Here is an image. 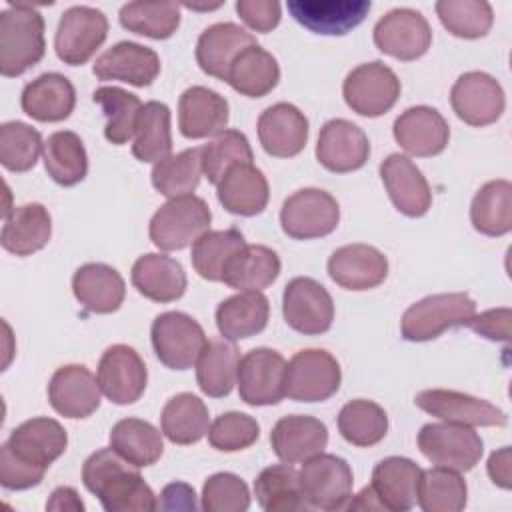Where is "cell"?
I'll list each match as a JSON object with an SVG mask.
<instances>
[{"label": "cell", "instance_id": "obj_12", "mask_svg": "<svg viewBox=\"0 0 512 512\" xmlns=\"http://www.w3.org/2000/svg\"><path fill=\"white\" fill-rule=\"evenodd\" d=\"M282 316L294 332L318 336L328 332L334 322V300L314 278L296 276L284 286Z\"/></svg>", "mask_w": 512, "mask_h": 512}, {"label": "cell", "instance_id": "obj_38", "mask_svg": "<svg viewBox=\"0 0 512 512\" xmlns=\"http://www.w3.org/2000/svg\"><path fill=\"white\" fill-rule=\"evenodd\" d=\"M208 428V408L192 392H180L172 396L162 408L160 430L172 444H196L208 434Z\"/></svg>", "mask_w": 512, "mask_h": 512}, {"label": "cell", "instance_id": "obj_6", "mask_svg": "<svg viewBox=\"0 0 512 512\" xmlns=\"http://www.w3.org/2000/svg\"><path fill=\"white\" fill-rule=\"evenodd\" d=\"M300 490L308 508L344 510L352 498L354 476L350 464L336 454H316L298 470Z\"/></svg>", "mask_w": 512, "mask_h": 512}, {"label": "cell", "instance_id": "obj_47", "mask_svg": "<svg viewBox=\"0 0 512 512\" xmlns=\"http://www.w3.org/2000/svg\"><path fill=\"white\" fill-rule=\"evenodd\" d=\"M202 174V150L188 148L156 162L150 178L152 186L162 196L172 200L190 196L198 188Z\"/></svg>", "mask_w": 512, "mask_h": 512}, {"label": "cell", "instance_id": "obj_30", "mask_svg": "<svg viewBox=\"0 0 512 512\" xmlns=\"http://www.w3.org/2000/svg\"><path fill=\"white\" fill-rule=\"evenodd\" d=\"M328 444V428L322 420L306 414H292L280 418L270 432V446L274 454L288 464L304 462Z\"/></svg>", "mask_w": 512, "mask_h": 512}, {"label": "cell", "instance_id": "obj_26", "mask_svg": "<svg viewBox=\"0 0 512 512\" xmlns=\"http://www.w3.org/2000/svg\"><path fill=\"white\" fill-rule=\"evenodd\" d=\"M230 118L228 100L206 86H190L178 100V128L188 140L218 136Z\"/></svg>", "mask_w": 512, "mask_h": 512}, {"label": "cell", "instance_id": "obj_1", "mask_svg": "<svg viewBox=\"0 0 512 512\" xmlns=\"http://www.w3.org/2000/svg\"><path fill=\"white\" fill-rule=\"evenodd\" d=\"M140 468L122 458L112 446L92 452L82 464V482L106 512H150L158 498Z\"/></svg>", "mask_w": 512, "mask_h": 512}, {"label": "cell", "instance_id": "obj_3", "mask_svg": "<svg viewBox=\"0 0 512 512\" xmlns=\"http://www.w3.org/2000/svg\"><path fill=\"white\" fill-rule=\"evenodd\" d=\"M474 314L476 302L466 292L432 294L406 308L400 332L408 342H428L450 328L466 326Z\"/></svg>", "mask_w": 512, "mask_h": 512}, {"label": "cell", "instance_id": "obj_21", "mask_svg": "<svg viewBox=\"0 0 512 512\" xmlns=\"http://www.w3.org/2000/svg\"><path fill=\"white\" fill-rule=\"evenodd\" d=\"M392 134L398 146L410 156L430 158L446 150L450 126L436 108L412 106L394 120Z\"/></svg>", "mask_w": 512, "mask_h": 512}, {"label": "cell", "instance_id": "obj_24", "mask_svg": "<svg viewBox=\"0 0 512 512\" xmlns=\"http://www.w3.org/2000/svg\"><path fill=\"white\" fill-rule=\"evenodd\" d=\"M92 72L98 80H118L136 88L150 86L160 74V56L138 42H118L102 52Z\"/></svg>", "mask_w": 512, "mask_h": 512}, {"label": "cell", "instance_id": "obj_49", "mask_svg": "<svg viewBox=\"0 0 512 512\" xmlns=\"http://www.w3.org/2000/svg\"><path fill=\"white\" fill-rule=\"evenodd\" d=\"M466 500L468 486L460 472L442 466L422 470L416 502L424 512H460Z\"/></svg>", "mask_w": 512, "mask_h": 512}, {"label": "cell", "instance_id": "obj_62", "mask_svg": "<svg viewBox=\"0 0 512 512\" xmlns=\"http://www.w3.org/2000/svg\"><path fill=\"white\" fill-rule=\"evenodd\" d=\"M84 502L80 500L78 492L70 486H58L48 502H46V510H56V512H62V510H72V512H84Z\"/></svg>", "mask_w": 512, "mask_h": 512}, {"label": "cell", "instance_id": "obj_27", "mask_svg": "<svg viewBox=\"0 0 512 512\" xmlns=\"http://www.w3.org/2000/svg\"><path fill=\"white\" fill-rule=\"evenodd\" d=\"M6 444L24 462L48 470V466L66 452L68 434L58 420L38 416L16 426Z\"/></svg>", "mask_w": 512, "mask_h": 512}, {"label": "cell", "instance_id": "obj_14", "mask_svg": "<svg viewBox=\"0 0 512 512\" xmlns=\"http://www.w3.org/2000/svg\"><path fill=\"white\" fill-rule=\"evenodd\" d=\"M450 104L462 122L482 128L500 120L506 108V94L494 76L472 70L452 84Z\"/></svg>", "mask_w": 512, "mask_h": 512}, {"label": "cell", "instance_id": "obj_8", "mask_svg": "<svg viewBox=\"0 0 512 512\" xmlns=\"http://www.w3.org/2000/svg\"><path fill=\"white\" fill-rule=\"evenodd\" d=\"M150 340L156 358L170 370L192 368L208 344L204 328L178 310L162 312L154 318Z\"/></svg>", "mask_w": 512, "mask_h": 512}, {"label": "cell", "instance_id": "obj_37", "mask_svg": "<svg viewBox=\"0 0 512 512\" xmlns=\"http://www.w3.org/2000/svg\"><path fill=\"white\" fill-rule=\"evenodd\" d=\"M278 254L262 244H244L224 266L222 282L238 292H262L280 276Z\"/></svg>", "mask_w": 512, "mask_h": 512}, {"label": "cell", "instance_id": "obj_53", "mask_svg": "<svg viewBox=\"0 0 512 512\" xmlns=\"http://www.w3.org/2000/svg\"><path fill=\"white\" fill-rule=\"evenodd\" d=\"M44 150L42 136L26 122H4L0 126V162L10 172H28Z\"/></svg>", "mask_w": 512, "mask_h": 512}, {"label": "cell", "instance_id": "obj_52", "mask_svg": "<svg viewBox=\"0 0 512 512\" xmlns=\"http://www.w3.org/2000/svg\"><path fill=\"white\" fill-rule=\"evenodd\" d=\"M434 10L442 26L464 40L486 36L494 24V10L486 0H438Z\"/></svg>", "mask_w": 512, "mask_h": 512}, {"label": "cell", "instance_id": "obj_50", "mask_svg": "<svg viewBox=\"0 0 512 512\" xmlns=\"http://www.w3.org/2000/svg\"><path fill=\"white\" fill-rule=\"evenodd\" d=\"M122 28L152 40L170 38L180 26V4L176 2H128L120 8Z\"/></svg>", "mask_w": 512, "mask_h": 512}, {"label": "cell", "instance_id": "obj_40", "mask_svg": "<svg viewBox=\"0 0 512 512\" xmlns=\"http://www.w3.org/2000/svg\"><path fill=\"white\" fill-rule=\"evenodd\" d=\"M238 364L240 352L234 342L226 338L208 340L196 362L198 388L210 398L228 396L238 378Z\"/></svg>", "mask_w": 512, "mask_h": 512}, {"label": "cell", "instance_id": "obj_45", "mask_svg": "<svg viewBox=\"0 0 512 512\" xmlns=\"http://www.w3.org/2000/svg\"><path fill=\"white\" fill-rule=\"evenodd\" d=\"M172 152L170 108L164 102L150 100L142 104L136 132L132 138V154L140 162H160Z\"/></svg>", "mask_w": 512, "mask_h": 512}, {"label": "cell", "instance_id": "obj_54", "mask_svg": "<svg viewBox=\"0 0 512 512\" xmlns=\"http://www.w3.org/2000/svg\"><path fill=\"white\" fill-rule=\"evenodd\" d=\"M202 172L210 184H218L228 168L252 162L254 154L248 138L240 130H224L202 148Z\"/></svg>", "mask_w": 512, "mask_h": 512}, {"label": "cell", "instance_id": "obj_28", "mask_svg": "<svg viewBox=\"0 0 512 512\" xmlns=\"http://www.w3.org/2000/svg\"><path fill=\"white\" fill-rule=\"evenodd\" d=\"M422 468L404 456H388L372 470L368 484L382 510L406 512L416 504Z\"/></svg>", "mask_w": 512, "mask_h": 512}, {"label": "cell", "instance_id": "obj_17", "mask_svg": "<svg viewBox=\"0 0 512 512\" xmlns=\"http://www.w3.org/2000/svg\"><path fill=\"white\" fill-rule=\"evenodd\" d=\"M414 404L430 416L444 422L464 426H506L508 416L504 410L484 398L446 388H428L416 394Z\"/></svg>", "mask_w": 512, "mask_h": 512}, {"label": "cell", "instance_id": "obj_9", "mask_svg": "<svg viewBox=\"0 0 512 512\" xmlns=\"http://www.w3.org/2000/svg\"><path fill=\"white\" fill-rule=\"evenodd\" d=\"M396 72L380 60L360 64L348 72L342 94L348 108L366 118H378L394 108L400 98Z\"/></svg>", "mask_w": 512, "mask_h": 512}, {"label": "cell", "instance_id": "obj_42", "mask_svg": "<svg viewBox=\"0 0 512 512\" xmlns=\"http://www.w3.org/2000/svg\"><path fill=\"white\" fill-rule=\"evenodd\" d=\"M470 222L484 236H504L512 230V184L504 178L490 180L474 194Z\"/></svg>", "mask_w": 512, "mask_h": 512}, {"label": "cell", "instance_id": "obj_7", "mask_svg": "<svg viewBox=\"0 0 512 512\" xmlns=\"http://www.w3.org/2000/svg\"><path fill=\"white\" fill-rule=\"evenodd\" d=\"M420 452L434 464L456 472L472 470L482 454L484 442L472 426L454 422H430L418 432Z\"/></svg>", "mask_w": 512, "mask_h": 512}, {"label": "cell", "instance_id": "obj_19", "mask_svg": "<svg viewBox=\"0 0 512 512\" xmlns=\"http://www.w3.org/2000/svg\"><path fill=\"white\" fill-rule=\"evenodd\" d=\"M370 156L368 136L350 120H328L318 134L316 160L334 174L360 170Z\"/></svg>", "mask_w": 512, "mask_h": 512}, {"label": "cell", "instance_id": "obj_61", "mask_svg": "<svg viewBox=\"0 0 512 512\" xmlns=\"http://www.w3.org/2000/svg\"><path fill=\"white\" fill-rule=\"evenodd\" d=\"M486 470H488L490 480L496 486L508 490L512 486V450H510V446H502L500 450H494L488 458Z\"/></svg>", "mask_w": 512, "mask_h": 512}, {"label": "cell", "instance_id": "obj_34", "mask_svg": "<svg viewBox=\"0 0 512 512\" xmlns=\"http://www.w3.org/2000/svg\"><path fill=\"white\" fill-rule=\"evenodd\" d=\"M20 106L32 120L62 122L76 106V90L64 74L46 72L24 86Z\"/></svg>", "mask_w": 512, "mask_h": 512}, {"label": "cell", "instance_id": "obj_60", "mask_svg": "<svg viewBox=\"0 0 512 512\" xmlns=\"http://www.w3.org/2000/svg\"><path fill=\"white\" fill-rule=\"evenodd\" d=\"M160 510H196V492L186 482H170L162 488L158 498Z\"/></svg>", "mask_w": 512, "mask_h": 512}, {"label": "cell", "instance_id": "obj_43", "mask_svg": "<svg viewBox=\"0 0 512 512\" xmlns=\"http://www.w3.org/2000/svg\"><path fill=\"white\" fill-rule=\"evenodd\" d=\"M162 432L140 418H122L110 430V446L138 468L152 466L164 452Z\"/></svg>", "mask_w": 512, "mask_h": 512}, {"label": "cell", "instance_id": "obj_56", "mask_svg": "<svg viewBox=\"0 0 512 512\" xmlns=\"http://www.w3.org/2000/svg\"><path fill=\"white\" fill-rule=\"evenodd\" d=\"M200 506L206 512H244L250 506V490L240 476L216 472L202 486Z\"/></svg>", "mask_w": 512, "mask_h": 512}, {"label": "cell", "instance_id": "obj_4", "mask_svg": "<svg viewBox=\"0 0 512 512\" xmlns=\"http://www.w3.org/2000/svg\"><path fill=\"white\" fill-rule=\"evenodd\" d=\"M210 222L212 212L206 200L190 194L164 202L150 218L148 234L156 248L174 252L194 244L210 230Z\"/></svg>", "mask_w": 512, "mask_h": 512}, {"label": "cell", "instance_id": "obj_15", "mask_svg": "<svg viewBox=\"0 0 512 512\" xmlns=\"http://www.w3.org/2000/svg\"><path fill=\"white\" fill-rule=\"evenodd\" d=\"M96 378L102 394L112 404L126 406L134 404L144 394L148 370L132 346L112 344L100 356Z\"/></svg>", "mask_w": 512, "mask_h": 512}, {"label": "cell", "instance_id": "obj_16", "mask_svg": "<svg viewBox=\"0 0 512 512\" xmlns=\"http://www.w3.org/2000/svg\"><path fill=\"white\" fill-rule=\"evenodd\" d=\"M286 360L272 348H254L240 358L238 394L248 406H274L284 398Z\"/></svg>", "mask_w": 512, "mask_h": 512}, {"label": "cell", "instance_id": "obj_18", "mask_svg": "<svg viewBox=\"0 0 512 512\" xmlns=\"http://www.w3.org/2000/svg\"><path fill=\"white\" fill-rule=\"evenodd\" d=\"M290 16L306 30L322 36H344L364 22L370 0H288Z\"/></svg>", "mask_w": 512, "mask_h": 512}, {"label": "cell", "instance_id": "obj_46", "mask_svg": "<svg viewBox=\"0 0 512 512\" xmlns=\"http://www.w3.org/2000/svg\"><path fill=\"white\" fill-rule=\"evenodd\" d=\"M92 100L106 116L104 136L110 144L122 146L134 138L138 114L142 110V102L136 94L120 86H100L94 90Z\"/></svg>", "mask_w": 512, "mask_h": 512}, {"label": "cell", "instance_id": "obj_20", "mask_svg": "<svg viewBox=\"0 0 512 512\" xmlns=\"http://www.w3.org/2000/svg\"><path fill=\"white\" fill-rule=\"evenodd\" d=\"M102 400L98 378L82 364L60 366L48 382V402L64 418H88Z\"/></svg>", "mask_w": 512, "mask_h": 512}, {"label": "cell", "instance_id": "obj_25", "mask_svg": "<svg viewBox=\"0 0 512 512\" xmlns=\"http://www.w3.org/2000/svg\"><path fill=\"white\" fill-rule=\"evenodd\" d=\"M258 140L274 158L298 156L308 142V118L290 102L268 106L258 118Z\"/></svg>", "mask_w": 512, "mask_h": 512}, {"label": "cell", "instance_id": "obj_13", "mask_svg": "<svg viewBox=\"0 0 512 512\" xmlns=\"http://www.w3.org/2000/svg\"><path fill=\"white\" fill-rule=\"evenodd\" d=\"M372 38L380 52L396 60L410 62L428 52L432 44V28L422 12L412 8H394L376 22Z\"/></svg>", "mask_w": 512, "mask_h": 512}, {"label": "cell", "instance_id": "obj_55", "mask_svg": "<svg viewBox=\"0 0 512 512\" xmlns=\"http://www.w3.org/2000/svg\"><path fill=\"white\" fill-rule=\"evenodd\" d=\"M260 438L256 418L244 412H224L208 428V442L218 452H238L250 448Z\"/></svg>", "mask_w": 512, "mask_h": 512}, {"label": "cell", "instance_id": "obj_58", "mask_svg": "<svg viewBox=\"0 0 512 512\" xmlns=\"http://www.w3.org/2000/svg\"><path fill=\"white\" fill-rule=\"evenodd\" d=\"M236 12L240 20L254 32H272L282 18V6L276 0H238Z\"/></svg>", "mask_w": 512, "mask_h": 512}, {"label": "cell", "instance_id": "obj_36", "mask_svg": "<svg viewBox=\"0 0 512 512\" xmlns=\"http://www.w3.org/2000/svg\"><path fill=\"white\" fill-rule=\"evenodd\" d=\"M270 302L258 290H244L216 308V328L222 338L230 342L246 340L260 334L268 326Z\"/></svg>", "mask_w": 512, "mask_h": 512}, {"label": "cell", "instance_id": "obj_44", "mask_svg": "<svg viewBox=\"0 0 512 512\" xmlns=\"http://www.w3.org/2000/svg\"><path fill=\"white\" fill-rule=\"evenodd\" d=\"M254 496L266 512L310 510L300 490L298 470L288 462L264 468L254 480Z\"/></svg>", "mask_w": 512, "mask_h": 512}, {"label": "cell", "instance_id": "obj_11", "mask_svg": "<svg viewBox=\"0 0 512 512\" xmlns=\"http://www.w3.org/2000/svg\"><path fill=\"white\" fill-rule=\"evenodd\" d=\"M108 36V18L102 10L92 6H70L62 12L54 50L68 66L86 64Z\"/></svg>", "mask_w": 512, "mask_h": 512}, {"label": "cell", "instance_id": "obj_31", "mask_svg": "<svg viewBox=\"0 0 512 512\" xmlns=\"http://www.w3.org/2000/svg\"><path fill=\"white\" fill-rule=\"evenodd\" d=\"M130 280L144 298L160 304H168L182 298L188 286V278L182 264L168 254L156 252L142 254L134 262Z\"/></svg>", "mask_w": 512, "mask_h": 512}, {"label": "cell", "instance_id": "obj_59", "mask_svg": "<svg viewBox=\"0 0 512 512\" xmlns=\"http://www.w3.org/2000/svg\"><path fill=\"white\" fill-rule=\"evenodd\" d=\"M510 322H512V310L504 306V308H490L480 314H474L466 326L486 340L508 342Z\"/></svg>", "mask_w": 512, "mask_h": 512}, {"label": "cell", "instance_id": "obj_5", "mask_svg": "<svg viewBox=\"0 0 512 512\" xmlns=\"http://www.w3.org/2000/svg\"><path fill=\"white\" fill-rule=\"evenodd\" d=\"M342 382L338 360L322 348H306L286 362L284 396L294 402H324Z\"/></svg>", "mask_w": 512, "mask_h": 512}, {"label": "cell", "instance_id": "obj_23", "mask_svg": "<svg viewBox=\"0 0 512 512\" xmlns=\"http://www.w3.org/2000/svg\"><path fill=\"white\" fill-rule=\"evenodd\" d=\"M380 178L398 212L408 218L424 216L432 206V190L420 168L404 154H390L380 164Z\"/></svg>", "mask_w": 512, "mask_h": 512}, {"label": "cell", "instance_id": "obj_29", "mask_svg": "<svg viewBox=\"0 0 512 512\" xmlns=\"http://www.w3.org/2000/svg\"><path fill=\"white\" fill-rule=\"evenodd\" d=\"M254 44L256 36L240 24L216 22L198 36L196 62L204 74L226 82L234 58Z\"/></svg>", "mask_w": 512, "mask_h": 512}, {"label": "cell", "instance_id": "obj_2", "mask_svg": "<svg viewBox=\"0 0 512 512\" xmlns=\"http://www.w3.org/2000/svg\"><path fill=\"white\" fill-rule=\"evenodd\" d=\"M44 52L42 14L30 4L8 2V8L0 12V74L22 76L44 58Z\"/></svg>", "mask_w": 512, "mask_h": 512}, {"label": "cell", "instance_id": "obj_22", "mask_svg": "<svg viewBox=\"0 0 512 512\" xmlns=\"http://www.w3.org/2000/svg\"><path fill=\"white\" fill-rule=\"evenodd\" d=\"M328 276L340 288L362 292L380 286L388 276L386 256L370 244H346L328 258Z\"/></svg>", "mask_w": 512, "mask_h": 512}, {"label": "cell", "instance_id": "obj_39", "mask_svg": "<svg viewBox=\"0 0 512 512\" xmlns=\"http://www.w3.org/2000/svg\"><path fill=\"white\" fill-rule=\"evenodd\" d=\"M280 80V66L276 58L260 44L242 50L226 76V82L242 96L262 98L270 94Z\"/></svg>", "mask_w": 512, "mask_h": 512}, {"label": "cell", "instance_id": "obj_57", "mask_svg": "<svg viewBox=\"0 0 512 512\" xmlns=\"http://www.w3.org/2000/svg\"><path fill=\"white\" fill-rule=\"evenodd\" d=\"M46 468L32 466L18 458L8 444L0 446V484L6 490H28L42 482Z\"/></svg>", "mask_w": 512, "mask_h": 512}, {"label": "cell", "instance_id": "obj_51", "mask_svg": "<svg viewBox=\"0 0 512 512\" xmlns=\"http://www.w3.org/2000/svg\"><path fill=\"white\" fill-rule=\"evenodd\" d=\"M246 244L244 234L238 228L208 230L192 244V266L200 278L210 282H222L226 262Z\"/></svg>", "mask_w": 512, "mask_h": 512}, {"label": "cell", "instance_id": "obj_10", "mask_svg": "<svg viewBox=\"0 0 512 512\" xmlns=\"http://www.w3.org/2000/svg\"><path fill=\"white\" fill-rule=\"evenodd\" d=\"M340 222L336 198L320 188H302L290 194L280 210V226L294 240H314L332 234Z\"/></svg>", "mask_w": 512, "mask_h": 512}, {"label": "cell", "instance_id": "obj_35", "mask_svg": "<svg viewBox=\"0 0 512 512\" xmlns=\"http://www.w3.org/2000/svg\"><path fill=\"white\" fill-rule=\"evenodd\" d=\"M52 236V218L38 202L14 206L6 216L0 232V244L14 256H32L42 250Z\"/></svg>", "mask_w": 512, "mask_h": 512}, {"label": "cell", "instance_id": "obj_41", "mask_svg": "<svg viewBox=\"0 0 512 512\" xmlns=\"http://www.w3.org/2000/svg\"><path fill=\"white\" fill-rule=\"evenodd\" d=\"M48 176L60 186H76L88 174V154L82 138L72 130L52 132L42 150Z\"/></svg>", "mask_w": 512, "mask_h": 512}, {"label": "cell", "instance_id": "obj_33", "mask_svg": "<svg viewBox=\"0 0 512 512\" xmlns=\"http://www.w3.org/2000/svg\"><path fill=\"white\" fill-rule=\"evenodd\" d=\"M72 292L88 312L112 314L124 302L126 284L116 268L104 262H88L74 272Z\"/></svg>", "mask_w": 512, "mask_h": 512}, {"label": "cell", "instance_id": "obj_32", "mask_svg": "<svg viewBox=\"0 0 512 512\" xmlns=\"http://www.w3.org/2000/svg\"><path fill=\"white\" fill-rule=\"evenodd\" d=\"M216 196L226 212L236 216H256L264 212L270 188L264 172L252 162H244L226 170L216 184Z\"/></svg>", "mask_w": 512, "mask_h": 512}, {"label": "cell", "instance_id": "obj_48", "mask_svg": "<svg viewBox=\"0 0 512 512\" xmlns=\"http://www.w3.org/2000/svg\"><path fill=\"white\" fill-rule=\"evenodd\" d=\"M336 422L340 436L348 444L360 448H370L378 444L388 432V416L384 408L366 398L346 402L338 412Z\"/></svg>", "mask_w": 512, "mask_h": 512}]
</instances>
